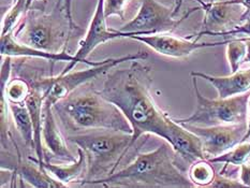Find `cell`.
<instances>
[{
  "instance_id": "4dcf8cb0",
  "label": "cell",
  "mask_w": 250,
  "mask_h": 188,
  "mask_svg": "<svg viewBox=\"0 0 250 188\" xmlns=\"http://www.w3.org/2000/svg\"><path fill=\"white\" fill-rule=\"evenodd\" d=\"M247 124H248V130L246 133V137H245V141L250 139V98L248 101V120H247Z\"/></svg>"
},
{
  "instance_id": "484cf974",
  "label": "cell",
  "mask_w": 250,
  "mask_h": 188,
  "mask_svg": "<svg viewBox=\"0 0 250 188\" xmlns=\"http://www.w3.org/2000/svg\"><path fill=\"white\" fill-rule=\"evenodd\" d=\"M72 1L73 0H62V11L63 12L64 16H66L67 20L69 21L70 24V28H71V31H74L75 29H79V26L74 23L73 21V16H72Z\"/></svg>"
},
{
  "instance_id": "cb8c5ba5",
  "label": "cell",
  "mask_w": 250,
  "mask_h": 188,
  "mask_svg": "<svg viewBox=\"0 0 250 188\" xmlns=\"http://www.w3.org/2000/svg\"><path fill=\"white\" fill-rule=\"evenodd\" d=\"M208 187L210 188H241L245 186L242 184L240 180L231 179L229 176L219 173V174H216L214 181L210 183Z\"/></svg>"
},
{
  "instance_id": "ac0fdd59",
  "label": "cell",
  "mask_w": 250,
  "mask_h": 188,
  "mask_svg": "<svg viewBox=\"0 0 250 188\" xmlns=\"http://www.w3.org/2000/svg\"><path fill=\"white\" fill-rule=\"evenodd\" d=\"M10 114L12 116L14 127L23 139L25 146L35 152V139H34V126L28 107L24 104H13L9 102Z\"/></svg>"
},
{
  "instance_id": "f1b7e54d",
  "label": "cell",
  "mask_w": 250,
  "mask_h": 188,
  "mask_svg": "<svg viewBox=\"0 0 250 188\" xmlns=\"http://www.w3.org/2000/svg\"><path fill=\"white\" fill-rule=\"evenodd\" d=\"M183 3H184V0H175V1H174L173 9H174V14H175V16H177Z\"/></svg>"
},
{
  "instance_id": "83f0119b",
  "label": "cell",
  "mask_w": 250,
  "mask_h": 188,
  "mask_svg": "<svg viewBox=\"0 0 250 188\" xmlns=\"http://www.w3.org/2000/svg\"><path fill=\"white\" fill-rule=\"evenodd\" d=\"M230 3H234V4H240L242 7L245 8V14H244V19L248 16L250 12V0H228Z\"/></svg>"
},
{
  "instance_id": "836d02e7",
  "label": "cell",
  "mask_w": 250,
  "mask_h": 188,
  "mask_svg": "<svg viewBox=\"0 0 250 188\" xmlns=\"http://www.w3.org/2000/svg\"><path fill=\"white\" fill-rule=\"evenodd\" d=\"M15 1H16V0H14V2H15Z\"/></svg>"
},
{
  "instance_id": "7a4b0ae2",
  "label": "cell",
  "mask_w": 250,
  "mask_h": 188,
  "mask_svg": "<svg viewBox=\"0 0 250 188\" xmlns=\"http://www.w3.org/2000/svg\"><path fill=\"white\" fill-rule=\"evenodd\" d=\"M53 109L67 136L95 129L132 133V127L124 113L88 83L56 101Z\"/></svg>"
},
{
  "instance_id": "d4e9b609",
  "label": "cell",
  "mask_w": 250,
  "mask_h": 188,
  "mask_svg": "<svg viewBox=\"0 0 250 188\" xmlns=\"http://www.w3.org/2000/svg\"><path fill=\"white\" fill-rule=\"evenodd\" d=\"M237 35H245L250 38V16L249 15L243 20L241 24L233 27L232 29L220 32V34H218L217 36L232 37V36H237Z\"/></svg>"
},
{
  "instance_id": "1f68e13d",
  "label": "cell",
  "mask_w": 250,
  "mask_h": 188,
  "mask_svg": "<svg viewBox=\"0 0 250 188\" xmlns=\"http://www.w3.org/2000/svg\"><path fill=\"white\" fill-rule=\"evenodd\" d=\"M195 1H198L199 4H200L201 7H202V9H203L206 4L214 2V1H216V0H195Z\"/></svg>"
},
{
  "instance_id": "5b68a950",
  "label": "cell",
  "mask_w": 250,
  "mask_h": 188,
  "mask_svg": "<svg viewBox=\"0 0 250 188\" xmlns=\"http://www.w3.org/2000/svg\"><path fill=\"white\" fill-rule=\"evenodd\" d=\"M191 78L194 96L197 99L195 110L190 116L174 118V121L181 125L201 127L247 123L250 91L243 95L229 97V98L209 99L200 91L198 87V78Z\"/></svg>"
},
{
  "instance_id": "4fadbf2b",
  "label": "cell",
  "mask_w": 250,
  "mask_h": 188,
  "mask_svg": "<svg viewBox=\"0 0 250 188\" xmlns=\"http://www.w3.org/2000/svg\"><path fill=\"white\" fill-rule=\"evenodd\" d=\"M53 102L44 99L43 104V124H42V140L44 149H47L54 158L64 163H74V157L67 146L66 140L59 130L56 114L53 109Z\"/></svg>"
},
{
  "instance_id": "9c48e42d",
  "label": "cell",
  "mask_w": 250,
  "mask_h": 188,
  "mask_svg": "<svg viewBox=\"0 0 250 188\" xmlns=\"http://www.w3.org/2000/svg\"><path fill=\"white\" fill-rule=\"evenodd\" d=\"M106 16L104 13V0H98L95 13L92 15L90 24L84 39L80 42L79 50L74 54V61L68 63L66 68L59 74H66L77 66L79 63H84L87 66L94 67L99 66L105 63L106 59L101 62L88 61V56L95 51L97 46L103 44L107 41L114 39H122L126 38V34L119 30H110L106 25Z\"/></svg>"
},
{
  "instance_id": "f546056e",
  "label": "cell",
  "mask_w": 250,
  "mask_h": 188,
  "mask_svg": "<svg viewBox=\"0 0 250 188\" xmlns=\"http://www.w3.org/2000/svg\"><path fill=\"white\" fill-rule=\"evenodd\" d=\"M245 40H246V44H247V53H246L245 61H244V64L250 63V38L247 37V38H245Z\"/></svg>"
},
{
  "instance_id": "30bf717a",
  "label": "cell",
  "mask_w": 250,
  "mask_h": 188,
  "mask_svg": "<svg viewBox=\"0 0 250 188\" xmlns=\"http://www.w3.org/2000/svg\"><path fill=\"white\" fill-rule=\"evenodd\" d=\"M200 138L206 159L216 157L245 141L248 124L201 127L183 125Z\"/></svg>"
},
{
  "instance_id": "6da1fadb",
  "label": "cell",
  "mask_w": 250,
  "mask_h": 188,
  "mask_svg": "<svg viewBox=\"0 0 250 188\" xmlns=\"http://www.w3.org/2000/svg\"><path fill=\"white\" fill-rule=\"evenodd\" d=\"M140 62H130L128 68H116L108 72L99 90L124 113L131 125V147L143 134H155L166 141L173 122L151 95V68Z\"/></svg>"
},
{
  "instance_id": "3957f363",
  "label": "cell",
  "mask_w": 250,
  "mask_h": 188,
  "mask_svg": "<svg viewBox=\"0 0 250 188\" xmlns=\"http://www.w3.org/2000/svg\"><path fill=\"white\" fill-rule=\"evenodd\" d=\"M175 152L171 145L161 144L148 153H139L133 163L103 179L81 183V186L105 187H195L189 176L175 164Z\"/></svg>"
},
{
  "instance_id": "9a60e30c",
  "label": "cell",
  "mask_w": 250,
  "mask_h": 188,
  "mask_svg": "<svg viewBox=\"0 0 250 188\" xmlns=\"http://www.w3.org/2000/svg\"><path fill=\"white\" fill-rule=\"evenodd\" d=\"M0 43H1V44H0L1 57H34L45 59V61L52 63L64 62L67 63H70L74 61V55H71V54H69L67 51H63L61 53H51L38 50V48L20 43L14 38L13 32L1 36V42Z\"/></svg>"
},
{
  "instance_id": "d6986e66",
  "label": "cell",
  "mask_w": 250,
  "mask_h": 188,
  "mask_svg": "<svg viewBox=\"0 0 250 188\" xmlns=\"http://www.w3.org/2000/svg\"><path fill=\"white\" fill-rule=\"evenodd\" d=\"M211 164H224L225 168L228 166L241 167L250 160V142L249 140L240 143L228 152L216 157L208 159Z\"/></svg>"
},
{
  "instance_id": "e0dca14e",
  "label": "cell",
  "mask_w": 250,
  "mask_h": 188,
  "mask_svg": "<svg viewBox=\"0 0 250 188\" xmlns=\"http://www.w3.org/2000/svg\"><path fill=\"white\" fill-rule=\"evenodd\" d=\"M78 159L69 165H55L45 160L42 168L45 169L56 180L67 186L72 182H82L87 173V157L84 150L78 147Z\"/></svg>"
},
{
  "instance_id": "7402d4cb",
  "label": "cell",
  "mask_w": 250,
  "mask_h": 188,
  "mask_svg": "<svg viewBox=\"0 0 250 188\" xmlns=\"http://www.w3.org/2000/svg\"><path fill=\"white\" fill-rule=\"evenodd\" d=\"M28 11L27 0H16L7 13L2 15L1 21V36L14 32L15 27L19 25L20 21L25 18V13Z\"/></svg>"
},
{
  "instance_id": "4316f807",
  "label": "cell",
  "mask_w": 250,
  "mask_h": 188,
  "mask_svg": "<svg viewBox=\"0 0 250 188\" xmlns=\"http://www.w3.org/2000/svg\"><path fill=\"white\" fill-rule=\"evenodd\" d=\"M240 180L245 187H250V160L240 167Z\"/></svg>"
},
{
  "instance_id": "d6a6232c",
  "label": "cell",
  "mask_w": 250,
  "mask_h": 188,
  "mask_svg": "<svg viewBox=\"0 0 250 188\" xmlns=\"http://www.w3.org/2000/svg\"><path fill=\"white\" fill-rule=\"evenodd\" d=\"M34 2H35V0H27V5H28V10H30V7Z\"/></svg>"
},
{
  "instance_id": "2e32d148",
  "label": "cell",
  "mask_w": 250,
  "mask_h": 188,
  "mask_svg": "<svg viewBox=\"0 0 250 188\" xmlns=\"http://www.w3.org/2000/svg\"><path fill=\"white\" fill-rule=\"evenodd\" d=\"M29 159V158H28ZM30 160V163H27L21 159V156L19 152L18 161L12 167L13 175H19L21 181H24L27 184L32 187L38 188H58V187H67L62 182L56 180L48 172L41 168V167L35 163L34 160Z\"/></svg>"
},
{
  "instance_id": "52a82bcc",
  "label": "cell",
  "mask_w": 250,
  "mask_h": 188,
  "mask_svg": "<svg viewBox=\"0 0 250 188\" xmlns=\"http://www.w3.org/2000/svg\"><path fill=\"white\" fill-rule=\"evenodd\" d=\"M148 57V54L144 51H139L138 53L128 54L122 57L106 58L105 63L99 66L90 67L87 70L75 72H68L66 74H58L57 77H43L36 79L29 82L32 87L37 88L44 97L45 100H50L55 104L59 99H62L71 94L73 90L79 88L80 86L91 82L100 75L110 72L112 69L117 67L125 62L133 61H145Z\"/></svg>"
},
{
  "instance_id": "277c9868",
  "label": "cell",
  "mask_w": 250,
  "mask_h": 188,
  "mask_svg": "<svg viewBox=\"0 0 250 188\" xmlns=\"http://www.w3.org/2000/svg\"><path fill=\"white\" fill-rule=\"evenodd\" d=\"M67 139L86 154L87 173L82 182H87L103 179L117 170L118 165L131 148L132 133L95 129L68 134Z\"/></svg>"
},
{
  "instance_id": "ffe728a7",
  "label": "cell",
  "mask_w": 250,
  "mask_h": 188,
  "mask_svg": "<svg viewBox=\"0 0 250 188\" xmlns=\"http://www.w3.org/2000/svg\"><path fill=\"white\" fill-rule=\"evenodd\" d=\"M188 176L195 187H208L215 179L216 172L208 159H199L190 165Z\"/></svg>"
},
{
  "instance_id": "7c38bea8",
  "label": "cell",
  "mask_w": 250,
  "mask_h": 188,
  "mask_svg": "<svg viewBox=\"0 0 250 188\" xmlns=\"http://www.w3.org/2000/svg\"><path fill=\"white\" fill-rule=\"evenodd\" d=\"M204 10V19L201 30L195 40H200L203 36H217L220 32L232 29L241 24L245 14V8L240 4L225 1H214L206 4Z\"/></svg>"
},
{
  "instance_id": "8fae6325",
  "label": "cell",
  "mask_w": 250,
  "mask_h": 188,
  "mask_svg": "<svg viewBox=\"0 0 250 188\" xmlns=\"http://www.w3.org/2000/svg\"><path fill=\"white\" fill-rule=\"evenodd\" d=\"M129 39L142 42L156 53L162 56L171 58H186L195 51L202 48L218 47L226 45L228 40L218 42H199L198 40H190L187 38L176 37L170 34H155V35H140L130 36Z\"/></svg>"
},
{
  "instance_id": "5bb4252c",
  "label": "cell",
  "mask_w": 250,
  "mask_h": 188,
  "mask_svg": "<svg viewBox=\"0 0 250 188\" xmlns=\"http://www.w3.org/2000/svg\"><path fill=\"white\" fill-rule=\"evenodd\" d=\"M190 75L208 81L217 90L218 98H229L250 91V67L231 72L226 77H216L199 71H192Z\"/></svg>"
},
{
  "instance_id": "603a6c76",
  "label": "cell",
  "mask_w": 250,
  "mask_h": 188,
  "mask_svg": "<svg viewBox=\"0 0 250 188\" xmlns=\"http://www.w3.org/2000/svg\"><path fill=\"white\" fill-rule=\"evenodd\" d=\"M132 0H104V13L106 19L111 16H118L123 21L126 20L128 11Z\"/></svg>"
},
{
  "instance_id": "8992f818",
  "label": "cell",
  "mask_w": 250,
  "mask_h": 188,
  "mask_svg": "<svg viewBox=\"0 0 250 188\" xmlns=\"http://www.w3.org/2000/svg\"><path fill=\"white\" fill-rule=\"evenodd\" d=\"M24 19L19 29L13 32L20 43L51 53L67 51L72 31L66 18L58 19L53 14L31 12Z\"/></svg>"
},
{
  "instance_id": "ba28073f",
  "label": "cell",
  "mask_w": 250,
  "mask_h": 188,
  "mask_svg": "<svg viewBox=\"0 0 250 188\" xmlns=\"http://www.w3.org/2000/svg\"><path fill=\"white\" fill-rule=\"evenodd\" d=\"M140 2L138 14L118 29L126 34V38L140 35L170 34L177 29L190 14L202 10V7L199 5L189 10L181 19H177L174 14L173 7H167L157 0H141Z\"/></svg>"
},
{
  "instance_id": "44dd1931",
  "label": "cell",
  "mask_w": 250,
  "mask_h": 188,
  "mask_svg": "<svg viewBox=\"0 0 250 188\" xmlns=\"http://www.w3.org/2000/svg\"><path fill=\"white\" fill-rule=\"evenodd\" d=\"M226 55L231 72L240 70L245 61L247 53V44L245 38H233L228 40L226 44Z\"/></svg>"
}]
</instances>
